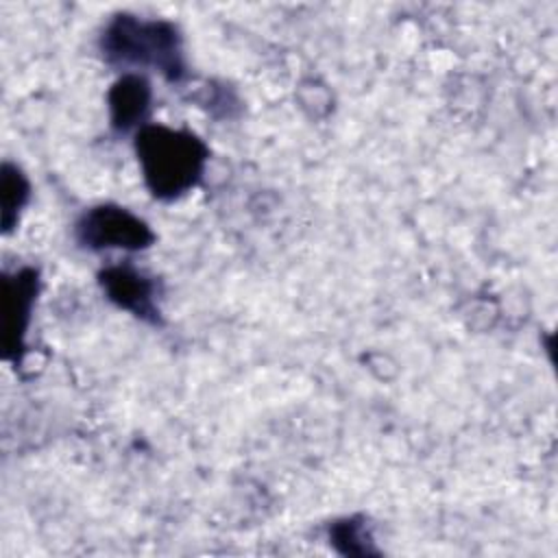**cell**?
I'll use <instances>...</instances> for the list:
<instances>
[{
	"label": "cell",
	"mask_w": 558,
	"mask_h": 558,
	"mask_svg": "<svg viewBox=\"0 0 558 558\" xmlns=\"http://www.w3.org/2000/svg\"><path fill=\"white\" fill-rule=\"evenodd\" d=\"M137 155L153 194L172 198L196 183L207 150L190 133L146 126L137 133Z\"/></svg>",
	"instance_id": "6da1fadb"
},
{
	"label": "cell",
	"mask_w": 558,
	"mask_h": 558,
	"mask_svg": "<svg viewBox=\"0 0 558 558\" xmlns=\"http://www.w3.org/2000/svg\"><path fill=\"white\" fill-rule=\"evenodd\" d=\"M105 52L122 63H150L174 78L181 74L179 37L166 22L118 17L105 35Z\"/></svg>",
	"instance_id": "7a4b0ae2"
},
{
	"label": "cell",
	"mask_w": 558,
	"mask_h": 558,
	"mask_svg": "<svg viewBox=\"0 0 558 558\" xmlns=\"http://www.w3.org/2000/svg\"><path fill=\"white\" fill-rule=\"evenodd\" d=\"M81 242L85 246H122V248H142L148 246L153 233L148 227L133 214L120 207H96L78 225Z\"/></svg>",
	"instance_id": "3957f363"
},
{
	"label": "cell",
	"mask_w": 558,
	"mask_h": 558,
	"mask_svg": "<svg viewBox=\"0 0 558 558\" xmlns=\"http://www.w3.org/2000/svg\"><path fill=\"white\" fill-rule=\"evenodd\" d=\"M105 290L109 292V299L116 301L120 307L135 312L137 316H150L155 318V283L146 277H142L133 268H109L102 272Z\"/></svg>",
	"instance_id": "277c9868"
},
{
	"label": "cell",
	"mask_w": 558,
	"mask_h": 558,
	"mask_svg": "<svg viewBox=\"0 0 558 558\" xmlns=\"http://www.w3.org/2000/svg\"><path fill=\"white\" fill-rule=\"evenodd\" d=\"M150 100L148 83L140 76H124L111 92V111L113 124L129 129L144 118Z\"/></svg>",
	"instance_id": "5b68a950"
},
{
	"label": "cell",
	"mask_w": 558,
	"mask_h": 558,
	"mask_svg": "<svg viewBox=\"0 0 558 558\" xmlns=\"http://www.w3.org/2000/svg\"><path fill=\"white\" fill-rule=\"evenodd\" d=\"M331 538L336 545L340 543H347L342 547L344 554H368V534L364 530L362 523H357L355 519H349V521H342V523H336L333 530H331Z\"/></svg>",
	"instance_id": "8992f818"
}]
</instances>
